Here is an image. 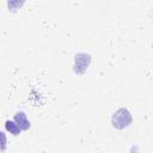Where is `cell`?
<instances>
[{
    "label": "cell",
    "mask_w": 153,
    "mask_h": 153,
    "mask_svg": "<svg viewBox=\"0 0 153 153\" xmlns=\"http://www.w3.org/2000/svg\"><path fill=\"white\" fill-rule=\"evenodd\" d=\"M131 114L126 109V108H121L118 110H116L112 114L111 117V124L116 128V129H124L127 128L130 123H131Z\"/></svg>",
    "instance_id": "6da1fadb"
},
{
    "label": "cell",
    "mask_w": 153,
    "mask_h": 153,
    "mask_svg": "<svg viewBox=\"0 0 153 153\" xmlns=\"http://www.w3.org/2000/svg\"><path fill=\"white\" fill-rule=\"evenodd\" d=\"M91 63V56L86 53H78L74 59V72L76 74H82L86 72Z\"/></svg>",
    "instance_id": "7a4b0ae2"
},
{
    "label": "cell",
    "mask_w": 153,
    "mask_h": 153,
    "mask_svg": "<svg viewBox=\"0 0 153 153\" xmlns=\"http://www.w3.org/2000/svg\"><path fill=\"white\" fill-rule=\"evenodd\" d=\"M13 121L17 122V124L20 127L22 130H27V129L30 128V121L27 120L25 112H23V111L17 112V114L14 115V120H13Z\"/></svg>",
    "instance_id": "3957f363"
},
{
    "label": "cell",
    "mask_w": 153,
    "mask_h": 153,
    "mask_svg": "<svg viewBox=\"0 0 153 153\" xmlns=\"http://www.w3.org/2000/svg\"><path fill=\"white\" fill-rule=\"evenodd\" d=\"M5 128H6V130H7L8 133H11L12 135H19L20 131H22L20 127L17 124L16 121H6Z\"/></svg>",
    "instance_id": "277c9868"
}]
</instances>
